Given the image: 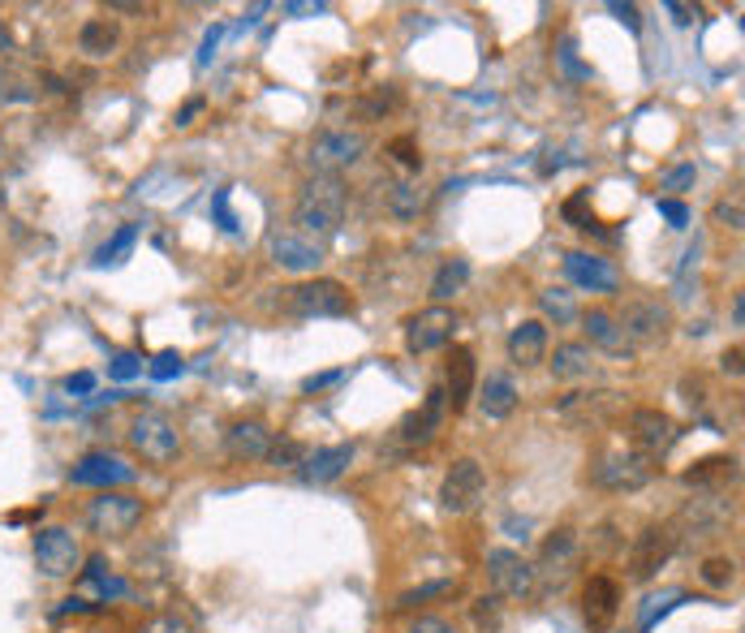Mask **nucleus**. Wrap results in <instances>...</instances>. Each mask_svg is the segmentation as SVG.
Returning <instances> with one entry per match:
<instances>
[{
  "label": "nucleus",
  "instance_id": "obj_50",
  "mask_svg": "<svg viewBox=\"0 0 745 633\" xmlns=\"http://www.w3.org/2000/svg\"><path fill=\"white\" fill-rule=\"evenodd\" d=\"M668 13L677 18V26H690V22H698V9H690V4H677V0L668 4Z\"/></svg>",
  "mask_w": 745,
  "mask_h": 633
},
{
  "label": "nucleus",
  "instance_id": "obj_45",
  "mask_svg": "<svg viewBox=\"0 0 745 633\" xmlns=\"http://www.w3.org/2000/svg\"><path fill=\"white\" fill-rule=\"evenodd\" d=\"M565 220H573L578 229H591V216H587V195H573L565 203Z\"/></svg>",
  "mask_w": 745,
  "mask_h": 633
},
{
  "label": "nucleus",
  "instance_id": "obj_16",
  "mask_svg": "<svg viewBox=\"0 0 745 633\" xmlns=\"http://www.w3.org/2000/svg\"><path fill=\"white\" fill-rule=\"evenodd\" d=\"M582 612H587L591 633H607V625L621 612V586L612 582L607 574H591L587 586H582Z\"/></svg>",
  "mask_w": 745,
  "mask_h": 633
},
{
  "label": "nucleus",
  "instance_id": "obj_39",
  "mask_svg": "<svg viewBox=\"0 0 745 633\" xmlns=\"http://www.w3.org/2000/svg\"><path fill=\"white\" fill-rule=\"evenodd\" d=\"M306 457H310V448L298 444V439H281V444H272V452H267L272 466H302Z\"/></svg>",
  "mask_w": 745,
  "mask_h": 633
},
{
  "label": "nucleus",
  "instance_id": "obj_9",
  "mask_svg": "<svg viewBox=\"0 0 745 633\" xmlns=\"http://www.w3.org/2000/svg\"><path fill=\"white\" fill-rule=\"evenodd\" d=\"M616 324H621V337L629 345H655L668 337L672 310H668V302H659V297H629Z\"/></svg>",
  "mask_w": 745,
  "mask_h": 633
},
{
  "label": "nucleus",
  "instance_id": "obj_27",
  "mask_svg": "<svg viewBox=\"0 0 745 633\" xmlns=\"http://www.w3.org/2000/svg\"><path fill=\"white\" fill-rule=\"evenodd\" d=\"M121 44V31H117V22L112 18H91V22H83V31H78V48L87 52V56H108V52H117Z\"/></svg>",
  "mask_w": 745,
  "mask_h": 633
},
{
  "label": "nucleus",
  "instance_id": "obj_2",
  "mask_svg": "<svg viewBox=\"0 0 745 633\" xmlns=\"http://www.w3.org/2000/svg\"><path fill=\"white\" fill-rule=\"evenodd\" d=\"M285 310L298 319H341L353 315V293L332 276H306L302 285L285 290Z\"/></svg>",
  "mask_w": 745,
  "mask_h": 633
},
{
  "label": "nucleus",
  "instance_id": "obj_21",
  "mask_svg": "<svg viewBox=\"0 0 745 633\" xmlns=\"http://www.w3.org/2000/svg\"><path fill=\"white\" fill-rule=\"evenodd\" d=\"M474 375H479L474 353H470L465 345H457V349L448 353V371H445V401L452 405V414L470 405V396H474Z\"/></svg>",
  "mask_w": 745,
  "mask_h": 633
},
{
  "label": "nucleus",
  "instance_id": "obj_52",
  "mask_svg": "<svg viewBox=\"0 0 745 633\" xmlns=\"http://www.w3.org/2000/svg\"><path fill=\"white\" fill-rule=\"evenodd\" d=\"M108 13H147V4H134V0H112Z\"/></svg>",
  "mask_w": 745,
  "mask_h": 633
},
{
  "label": "nucleus",
  "instance_id": "obj_44",
  "mask_svg": "<svg viewBox=\"0 0 745 633\" xmlns=\"http://www.w3.org/2000/svg\"><path fill=\"white\" fill-rule=\"evenodd\" d=\"M139 371H143V362H139L134 353H121V358L108 367V375H112V380H134Z\"/></svg>",
  "mask_w": 745,
  "mask_h": 633
},
{
  "label": "nucleus",
  "instance_id": "obj_38",
  "mask_svg": "<svg viewBox=\"0 0 745 633\" xmlns=\"http://www.w3.org/2000/svg\"><path fill=\"white\" fill-rule=\"evenodd\" d=\"M388 151H393V160H397L405 173H423V151H418V143H414L409 134L393 139V143H388Z\"/></svg>",
  "mask_w": 745,
  "mask_h": 633
},
{
  "label": "nucleus",
  "instance_id": "obj_34",
  "mask_svg": "<svg viewBox=\"0 0 745 633\" xmlns=\"http://www.w3.org/2000/svg\"><path fill=\"white\" fill-rule=\"evenodd\" d=\"M539 306H544V315H551L556 324H569V319H578V310H573V297L565 290H544L539 293Z\"/></svg>",
  "mask_w": 745,
  "mask_h": 633
},
{
  "label": "nucleus",
  "instance_id": "obj_13",
  "mask_svg": "<svg viewBox=\"0 0 745 633\" xmlns=\"http://www.w3.org/2000/svg\"><path fill=\"white\" fill-rule=\"evenodd\" d=\"M452 328H457V315L448 306H427L418 315L405 319V349L409 353H431V349H445L452 341Z\"/></svg>",
  "mask_w": 745,
  "mask_h": 633
},
{
  "label": "nucleus",
  "instance_id": "obj_29",
  "mask_svg": "<svg viewBox=\"0 0 745 633\" xmlns=\"http://www.w3.org/2000/svg\"><path fill=\"white\" fill-rule=\"evenodd\" d=\"M35 96H40L35 78H31V74H22L18 65L0 61V108H13V103H31Z\"/></svg>",
  "mask_w": 745,
  "mask_h": 633
},
{
  "label": "nucleus",
  "instance_id": "obj_40",
  "mask_svg": "<svg viewBox=\"0 0 745 633\" xmlns=\"http://www.w3.org/2000/svg\"><path fill=\"white\" fill-rule=\"evenodd\" d=\"M711 220H715V225H724V229H733V233H742V225H745L742 203H737V198H733V203H728V198H720V203H715V211H711Z\"/></svg>",
  "mask_w": 745,
  "mask_h": 633
},
{
  "label": "nucleus",
  "instance_id": "obj_5",
  "mask_svg": "<svg viewBox=\"0 0 745 633\" xmlns=\"http://www.w3.org/2000/svg\"><path fill=\"white\" fill-rule=\"evenodd\" d=\"M143 522V500L130 491H100L87 504V531L100 538H125Z\"/></svg>",
  "mask_w": 745,
  "mask_h": 633
},
{
  "label": "nucleus",
  "instance_id": "obj_56",
  "mask_svg": "<svg viewBox=\"0 0 745 633\" xmlns=\"http://www.w3.org/2000/svg\"><path fill=\"white\" fill-rule=\"evenodd\" d=\"M83 633H100V630H83Z\"/></svg>",
  "mask_w": 745,
  "mask_h": 633
},
{
  "label": "nucleus",
  "instance_id": "obj_49",
  "mask_svg": "<svg viewBox=\"0 0 745 633\" xmlns=\"http://www.w3.org/2000/svg\"><path fill=\"white\" fill-rule=\"evenodd\" d=\"M65 389L69 392H91L96 389V375H91V371H78V375H69V380H65Z\"/></svg>",
  "mask_w": 745,
  "mask_h": 633
},
{
  "label": "nucleus",
  "instance_id": "obj_11",
  "mask_svg": "<svg viewBox=\"0 0 745 633\" xmlns=\"http://www.w3.org/2000/svg\"><path fill=\"white\" fill-rule=\"evenodd\" d=\"M672 556H677V526H646L629 547V578L650 582Z\"/></svg>",
  "mask_w": 745,
  "mask_h": 633
},
{
  "label": "nucleus",
  "instance_id": "obj_33",
  "mask_svg": "<svg viewBox=\"0 0 745 633\" xmlns=\"http://www.w3.org/2000/svg\"><path fill=\"white\" fill-rule=\"evenodd\" d=\"M423 203H427V195H423L418 186H409V182H401V186H388V211H393L397 220H409V216H418V211H423Z\"/></svg>",
  "mask_w": 745,
  "mask_h": 633
},
{
  "label": "nucleus",
  "instance_id": "obj_17",
  "mask_svg": "<svg viewBox=\"0 0 745 633\" xmlns=\"http://www.w3.org/2000/svg\"><path fill=\"white\" fill-rule=\"evenodd\" d=\"M565 276L578 285V290H591V293H616L621 290V276L607 259H595L587 250H573L565 254Z\"/></svg>",
  "mask_w": 745,
  "mask_h": 633
},
{
  "label": "nucleus",
  "instance_id": "obj_51",
  "mask_svg": "<svg viewBox=\"0 0 745 633\" xmlns=\"http://www.w3.org/2000/svg\"><path fill=\"white\" fill-rule=\"evenodd\" d=\"M216 44H220V26H211V31H207V40H202V52H199L202 65L211 61V52H216Z\"/></svg>",
  "mask_w": 745,
  "mask_h": 633
},
{
  "label": "nucleus",
  "instance_id": "obj_19",
  "mask_svg": "<svg viewBox=\"0 0 745 633\" xmlns=\"http://www.w3.org/2000/svg\"><path fill=\"white\" fill-rule=\"evenodd\" d=\"M272 427L263 423V418H238L229 432H224V448H229V457H238V461H263L267 452H272Z\"/></svg>",
  "mask_w": 745,
  "mask_h": 633
},
{
  "label": "nucleus",
  "instance_id": "obj_14",
  "mask_svg": "<svg viewBox=\"0 0 745 633\" xmlns=\"http://www.w3.org/2000/svg\"><path fill=\"white\" fill-rule=\"evenodd\" d=\"M445 414H448L445 389H431L427 392V401H423V410H414L397 432H393V444H397V448H418V444H427V439L445 427Z\"/></svg>",
  "mask_w": 745,
  "mask_h": 633
},
{
  "label": "nucleus",
  "instance_id": "obj_4",
  "mask_svg": "<svg viewBox=\"0 0 745 633\" xmlns=\"http://www.w3.org/2000/svg\"><path fill=\"white\" fill-rule=\"evenodd\" d=\"M130 444H134V452L151 461V466H168V461H177V452H182V436H177V423L164 414V410H139L134 418H130Z\"/></svg>",
  "mask_w": 745,
  "mask_h": 633
},
{
  "label": "nucleus",
  "instance_id": "obj_36",
  "mask_svg": "<svg viewBox=\"0 0 745 633\" xmlns=\"http://www.w3.org/2000/svg\"><path fill=\"white\" fill-rule=\"evenodd\" d=\"M139 633H199V630L186 616H177V612H155V616H147L139 625Z\"/></svg>",
  "mask_w": 745,
  "mask_h": 633
},
{
  "label": "nucleus",
  "instance_id": "obj_31",
  "mask_svg": "<svg viewBox=\"0 0 745 633\" xmlns=\"http://www.w3.org/2000/svg\"><path fill=\"white\" fill-rule=\"evenodd\" d=\"M465 281H470V263H465V259H448L445 268L436 272V281H431L436 306H445L448 297H457V293L465 290Z\"/></svg>",
  "mask_w": 745,
  "mask_h": 633
},
{
  "label": "nucleus",
  "instance_id": "obj_28",
  "mask_svg": "<svg viewBox=\"0 0 745 633\" xmlns=\"http://www.w3.org/2000/svg\"><path fill=\"white\" fill-rule=\"evenodd\" d=\"M479 410L487 414V418H508L513 410H517V389H513V380L508 375H492L487 384H483V396H479Z\"/></svg>",
  "mask_w": 745,
  "mask_h": 633
},
{
  "label": "nucleus",
  "instance_id": "obj_46",
  "mask_svg": "<svg viewBox=\"0 0 745 633\" xmlns=\"http://www.w3.org/2000/svg\"><path fill=\"white\" fill-rule=\"evenodd\" d=\"M409 633H452V625H448L445 616H418V621L409 625Z\"/></svg>",
  "mask_w": 745,
  "mask_h": 633
},
{
  "label": "nucleus",
  "instance_id": "obj_37",
  "mask_svg": "<svg viewBox=\"0 0 745 633\" xmlns=\"http://www.w3.org/2000/svg\"><path fill=\"white\" fill-rule=\"evenodd\" d=\"M733 578H737V565L728 560V556H711L706 565H702V582L715 586V590H724V586H733Z\"/></svg>",
  "mask_w": 745,
  "mask_h": 633
},
{
  "label": "nucleus",
  "instance_id": "obj_25",
  "mask_svg": "<svg viewBox=\"0 0 745 633\" xmlns=\"http://www.w3.org/2000/svg\"><path fill=\"white\" fill-rule=\"evenodd\" d=\"M573 556H578V535H573V531H556V535L544 543V560H539L535 574H551L556 586H560L569 578V569H573Z\"/></svg>",
  "mask_w": 745,
  "mask_h": 633
},
{
  "label": "nucleus",
  "instance_id": "obj_22",
  "mask_svg": "<svg viewBox=\"0 0 745 633\" xmlns=\"http://www.w3.org/2000/svg\"><path fill=\"white\" fill-rule=\"evenodd\" d=\"M349 461H353V444L315 448V452L302 461V479H306V483H315V488H328V483H337V479L346 474Z\"/></svg>",
  "mask_w": 745,
  "mask_h": 633
},
{
  "label": "nucleus",
  "instance_id": "obj_1",
  "mask_svg": "<svg viewBox=\"0 0 745 633\" xmlns=\"http://www.w3.org/2000/svg\"><path fill=\"white\" fill-rule=\"evenodd\" d=\"M349 207V186L341 177H310L298 190V203H294V225L302 229V238H337L341 233V220H346Z\"/></svg>",
  "mask_w": 745,
  "mask_h": 633
},
{
  "label": "nucleus",
  "instance_id": "obj_30",
  "mask_svg": "<svg viewBox=\"0 0 745 633\" xmlns=\"http://www.w3.org/2000/svg\"><path fill=\"white\" fill-rule=\"evenodd\" d=\"M733 479H737V461L733 457H706V461H698L694 470H686L690 488H728Z\"/></svg>",
  "mask_w": 745,
  "mask_h": 633
},
{
  "label": "nucleus",
  "instance_id": "obj_18",
  "mask_svg": "<svg viewBox=\"0 0 745 633\" xmlns=\"http://www.w3.org/2000/svg\"><path fill=\"white\" fill-rule=\"evenodd\" d=\"M134 479V470L121 461V457H112V452H87L74 470H69V483H78V488H112V483H130Z\"/></svg>",
  "mask_w": 745,
  "mask_h": 633
},
{
  "label": "nucleus",
  "instance_id": "obj_7",
  "mask_svg": "<svg viewBox=\"0 0 745 633\" xmlns=\"http://www.w3.org/2000/svg\"><path fill=\"white\" fill-rule=\"evenodd\" d=\"M650 474H655V466L634 448H607L591 466V483L603 491H638L650 483Z\"/></svg>",
  "mask_w": 745,
  "mask_h": 633
},
{
  "label": "nucleus",
  "instance_id": "obj_3",
  "mask_svg": "<svg viewBox=\"0 0 745 633\" xmlns=\"http://www.w3.org/2000/svg\"><path fill=\"white\" fill-rule=\"evenodd\" d=\"M371 139L362 130H319L310 143H306V168L310 177H337L341 168H353L362 155H366Z\"/></svg>",
  "mask_w": 745,
  "mask_h": 633
},
{
  "label": "nucleus",
  "instance_id": "obj_48",
  "mask_svg": "<svg viewBox=\"0 0 745 633\" xmlns=\"http://www.w3.org/2000/svg\"><path fill=\"white\" fill-rule=\"evenodd\" d=\"M341 375H346V371H324V375H310V380H306L302 389H306V392H319V389H328V384H337Z\"/></svg>",
  "mask_w": 745,
  "mask_h": 633
},
{
  "label": "nucleus",
  "instance_id": "obj_43",
  "mask_svg": "<svg viewBox=\"0 0 745 633\" xmlns=\"http://www.w3.org/2000/svg\"><path fill=\"white\" fill-rule=\"evenodd\" d=\"M151 375H155V380H168V375H182V358H177L173 349H168V353H160V358L151 362Z\"/></svg>",
  "mask_w": 745,
  "mask_h": 633
},
{
  "label": "nucleus",
  "instance_id": "obj_47",
  "mask_svg": "<svg viewBox=\"0 0 745 633\" xmlns=\"http://www.w3.org/2000/svg\"><path fill=\"white\" fill-rule=\"evenodd\" d=\"M720 367H724V371H728V375L737 380V375H742V345H733V349H724V358H720Z\"/></svg>",
  "mask_w": 745,
  "mask_h": 633
},
{
  "label": "nucleus",
  "instance_id": "obj_6",
  "mask_svg": "<svg viewBox=\"0 0 745 633\" xmlns=\"http://www.w3.org/2000/svg\"><path fill=\"white\" fill-rule=\"evenodd\" d=\"M483 495H487V470H483L474 457H461V461L448 466L445 483H440V504H445V513L465 517V513H474V509L483 504Z\"/></svg>",
  "mask_w": 745,
  "mask_h": 633
},
{
  "label": "nucleus",
  "instance_id": "obj_55",
  "mask_svg": "<svg viewBox=\"0 0 745 633\" xmlns=\"http://www.w3.org/2000/svg\"><path fill=\"white\" fill-rule=\"evenodd\" d=\"M745 324V293H737L733 297V328H742Z\"/></svg>",
  "mask_w": 745,
  "mask_h": 633
},
{
  "label": "nucleus",
  "instance_id": "obj_32",
  "mask_svg": "<svg viewBox=\"0 0 745 633\" xmlns=\"http://www.w3.org/2000/svg\"><path fill=\"white\" fill-rule=\"evenodd\" d=\"M134 242H139V225H121V229H117V233H112V238H108V242L96 250V263H100V268H108V263H121V259L134 250Z\"/></svg>",
  "mask_w": 745,
  "mask_h": 633
},
{
  "label": "nucleus",
  "instance_id": "obj_42",
  "mask_svg": "<svg viewBox=\"0 0 745 633\" xmlns=\"http://www.w3.org/2000/svg\"><path fill=\"white\" fill-rule=\"evenodd\" d=\"M659 211L672 220V229H686V225H690V207L677 203V198H659Z\"/></svg>",
  "mask_w": 745,
  "mask_h": 633
},
{
  "label": "nucleus",
  "instance_id": "obj_23",
  "mask_svg": "<svg viewBox=\"0 0 745 633\" xmlns=\"http://www.w3.org/2000/svg\"><path fill=\"white\" fill-rule=\"evenodd\" d=\"M508 358L517 367H539L547 358V324L544 319H522L508 332Z\"/></svg>",
  "mask_w": 745,
  "mask_h": 633
},
{
  "label": "nucleus",
  "instance_id": "obj_41",
  "mask_svg": "<svg viewBox=\"0 0 745 633\" xmlns=\"http://www.w3.org/2000/svg\"><path fill=\"white\" fill-rule=\"evenodd\" d=\"M694 164H677V168H668L664 173V190H690L694 186Z\"/></svg>",
  "mask_w": 745,
  "mask_h": 633
},
{
  "label": "nucleus",
  "instance_id": "obj_20",
  "mask_svg": "<svg viewBox=\"0 0 745 633\" xmlns=\"http://www.w3.org/2000/svg\"><path fill=\"white\" fill-rule=\"evenodd\" d=\"M728 513H733V504L728 500H720V491L715 495H694L686 509H681V517H677V526L681 531H690L694 538H711L724 522H728Z\"/></svg>",
  "mask_w": 745,
  "mask_h": 633
},
{
  "label": "nucleus",
  "instance_id": "obj_12",
  "mask_svg": "<svg viewBox=\"0 0 745 633\" xmlns=\"http://www.w3.org/2000/svg\"><path fill=\"white\" fill-rule=\"evenodd\" d=\"M677 423L664 414V410H650V405H643V410H634L629 414V448L634 452H643L646 461H655V457H664L672 444H677Z\"/></svg>",
  "mask_w": 745,
  "mask_h": 633
},
{
  "label": "nucleus",
  "instance_id": "obj_8",
  "mask_svg": "<svg viewBox=\"0 0 745 633\" xmlns=\"http://www.w3.org/2000/svg\"><path fill=\"white\" fill-rule=\"evenodd\" d=\"M83 543L74 531H65V526H44V531H35V565H40V574L44 578H74L78 569H83Z\"/></svg>",
  "mask_w": 745,
  "mask_h": 633
},
{
  "label": "nucleus",
  "instance_id": "obj_24",
  "mask_svg": "<svg viewBox=\"0 0 745 633\" xmlns=\"http://www.w3.org/2000/svg\"><path fill=\"white\" fill-rule=\"evenodd\" d=\"M582 332H587V341L599 345V349H607V353H625L629 358V341L621 337V324H616V315L612 310H582Z\"/></svg>",
  "mask_w": 745,
  "mask_h": 633
},
{
  "label": "nucleus",
  "instance_id": "obj_54",
  "mask_svg": "<svg viewBox=\"0 0 745 633\" xmlns=\"http://www.w3.org/2000/svg\"><path fill=\"white\" fill-rule=\"evenodd\" d=\"M612 13H616V18H625V22L638 31V9H634V4H612Z\"/></svg>",
  "mask_w": 745,
  "mask_h": 633
},
{
  "label": "nucleus",
  "instance_id": "obj_10",
  "mask_svg": "<svg viewBox=\"0 0 745 633\" xmlns=\"http://www.w3.org/2000/svg\"><path fill=\"white\" fill-rule=\"evenodd\" d=\"M487 582H492V590H496L500 599H530L535 586H539V574H535V565L522 560L517 552L496 547V552H487Z\"/></svg>",
  "mask_w": 745,
  "mask_h": 633
},
{
  "label": "nucleus",
  "instance_id": "obj_35",
  "mask_svg": "<svg viewBox=\"0 0 745 633\" xmlns=\"http://www.w3.org/2000/svg\"><path fill=\"white\" fill-rule=\"evenodd\" d=\"M452 590H457V582L440 578V582H427V586H418V590H405L397 599V608H414V603H427V599H448Z\"/></svg>",
  "mask_w": 745,
  "mask_h": 633
},
{
  "label": "nucleus",
  "instance_id": "obj_26",
  "mask_svg": "<svg viewBox=\"0 0 745 633\" xmlns=\"http://www.w3.org/2000/svg\"><path fill=\"white\" fill-rule=\"evenodd\" d=\"M551 375L556 380H582V375H591V367H595V353H591V345H556V353H551Z\"/></svg>",
  "mask_w": 745,
  "mask_h": 633
},
{
  "label": "nucleus",
  "instance_id": "obj_53",
  "mask_svg": "<svg viewBox=\"0 0 745 633\" xmlns=\"http://www.w3.org/2000/svg\"><path fill=\"white\" fill-rule=\"evenodd\" d=\"M199 108H202V99H190V103H186V108L177 112V125H190V121L199 117Z\"/></svg>",
  "mask_w": 745,
  "mask_h": 633
},
{
  "label": "nucleus",
  "instance_id": "obj_15",
  "mask_svg": "<svg viewBox=\"0 0 745 633\" xmlns=\"http://www.w3.org/2000/svg\"><path fill=\"white\" fill-rule=\"evenodd\" d=\"M267 254H272L276 268H285V272H294V276H315V272L324 268L319 242H306L302 233H272Z\"/></svg>",
  "mask_w": 745,
  "mask_h": 633
}]
</instances>
